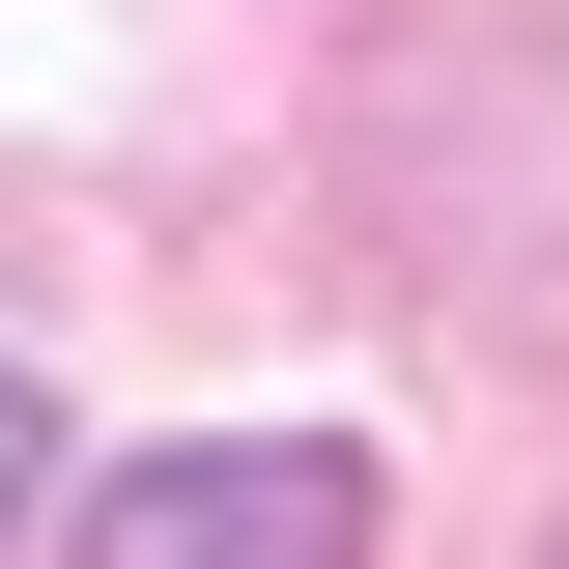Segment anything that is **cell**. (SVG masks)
Here are the masks:
<instances>
[{
    "label": "cell",
    "instance_id": "obj_1",
    "mask_svg": "<svg viewBox=\"0 0 569 569\" xmlns=\"http://www.w3.org/2000/svg\"><path fill=\"white\" fill-rule=\"evenodd\" d=\"M58 541H114V569H342L370 541V456H114Z\"/></svg>",
    "mask_w": 569,
    "mask_h": 569
},
{
    "label": "cell",
    "instance_id": "obj_2",
    "mask_svg": "<svg viewBox=\"0 0 569 569\" xmlns=\"http://www.w3.org/2000/svg\"><path fill=\"white\" fill-rule=\"evenodd\" d=\"M0 541H58V427H29V399H0Z\"/></svg>",
    "mask_w": 569,
    "mask_h": 569
}]
</instances>
